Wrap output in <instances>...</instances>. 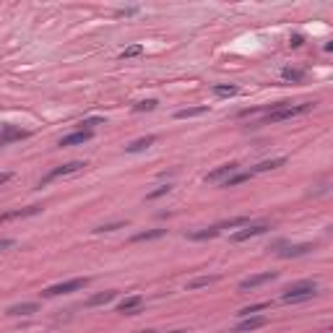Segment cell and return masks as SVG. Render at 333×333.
Instances as JSON below:
<instances>
[{
	"instance_id": "d6a6232c",
	"label": "cell",
	"mask_w": 333,
	"mask_h": 333,
	"mask_svg": "<svg viewBox=\"0 0 333 333\" xmlns=\"http://www.w3.org/2000/svg\"><path fill=\"white\" fill-rule=\"evenodd\" d=\"M11 177H13V172H0V185H6Z\"/></svg>"
},
{
	"instance_id": "8d00e7d4",
	"label": "cell",
	"mask_w": 333,
	"mask_h": 333,
	"mask_svg": "<svg viewBox=\"0 0 333 333\" xmlns=\"http://www.w3.org/2000/svg\"><path fill=\"white\" fill-rule=\"evenodd\" d=\"M170 333H182V330H170Z\"/></svg>"
},
{
	"instance_id": "277c9868",
	"label": "cell",
	"mask_w": 333,
	"mask_h": 333,
	"mask_svg": "<svg viewBox=\"0 0 333 333\" xmlns=\"http://www.w3.org/2000/svg\"><path fill=\"white\" fill-rule=\"evenodd\" d=\"M268 229H271V224H268V221L245 224V229H239V232H234V234H232V242H247V239H253V237H261V234H266Z\"/></svg>"
},
{
	"instance_id": "2e32d148",
	"label": "cell",
	"mask_w": 333,
	"mask_h": 333,
	"mask_svg": "<svg viewBox=\"0 0 333 333\" xmlns=\"http://www.w3.org/2000/svg\"><path fill=\"white\" fill-rule=\"evenodd\" d=\"M166 234V229H146V232H138L131 237V242H151V239H161Z\"/></svg>"
},
{
	"instance_id": "4316f807",
	"label": "cell",
	"mask_w": 333,
	"mask_h": 333,
	"mask_svg": "<svg viewBox=\"0 0 333 333\" xmlns=\"http://www.w3.org/2000/svg\"><path fill=\"white\" fill-rule=\"evenodd\" d=\"M172 190V185L170 182H166V185H159L156 190H151V193H146V200H156V198H161V195H166V193H170Z\"/></svg>"
},
{
	"instance_id": "5b68a950",
	"label": "cell",
	"mask_w": 333,
	"mask_h": 333,
	"mask_svg": "<svg viewBox=\"0 0 333 333\" xmlns=\"http://www.w3.org/2000/svg\"><path fill=\"white\" fill-rule=\"evenodd\" d=\"M83 166H86V164H83V161H68V164H60V166H55V170L45 177V180H42L39 182V188H45L47 182H52V180H58V177H65V175H76V172H81L83 170Z\"/></svg>"
},
{
	"instance_id": "d6986e66",
	"label": "cell",
	"mask_w": 333,
	"mask_h": 333,
	"mask_svg": "<svg viewBox=\"0 0 333 333\" xmlns=\"http://www.w3.org/2000/svg\"><path fill=\"white\" fill-rule=\"evenodd\" d=\"M206 112H208V107H188V109H177L175 117L177 120H193V117H200Z\"/></svg>"
},
{
	"instance_id": "83f0119b",
	"label": "cell",
	"mask_w": 333,
	"mask_h": 333,
	"mask_svg": "<svg viewBox=\"0 0 333 333\" xmlns=\"http://www.w3.org/2000/svg\"><path fill=\"white\" fill-rule=\"evenodd\" d=\"M97 125H104V117H86L81 122V131H94Z\"/></svg>"
},
{
	"instance_id": "ba28073f",
	"label": "cell",
	"mask_w": 333,
	"mask_h": 333,
	"mask_svg": "<svg viewBox=\"0 0 333 333\" xmlns=\"http://www.w3.org/2000/svg\"><path fill=\"white\" fill-rule=\"evenodd\" d=\"M29 138V131H21L16 125H3V131H0V146H8L13 141H24Z\"/></svg>"
},
{
	"instance_id": "7c38bea8",
	"label": "cell",
	"mask_w": 333,
	"mask_h": 333,
	"mask_svg": "<svg viewBox=\"0 0 333 333\" xmlns=\"http://www.w3.org/2000/svg\"><path fill=\"white\" fill-rule=\"evenodd\" d=\"M310 250H315V245H286L284 250H279V258H300V255H307Z\"/></svg>"
},
{
	"instance_id": "44dd1931",
	"label": "cell",
	"mask_w": 333,
	"mask_h": 333,
	"mask_svg": "<svg viewBox=\"0 0 333 333\" xmlns=\"http://www.w3.org/2000/svg\"><path fill=\"white\" fill-rule=\"evenodd\" d=\"M239 89L237 86H232V83H216V86H214V94L216 97H234Z\"/></svg>"
},
{
	"instance_id": "e0dca14e",
	"label": "cell",
	"mask_w": 333,
	"mask_h": 333,
	"mask_svg": "<svg viewBox=\"0 0 333 333\" xmlns=\"http://www.w3.org/2000/svg\"><path fill=\"white\" fill-rule=\"evenodd\" d=\"M247 180H253V170H250V172H234V175H229V177L221 182V188H237V185H242V182H247Z\"/></svg>"
},
{
	"instance_id": "1f68e13d",
	"label": "cell",
	"mask_w": 333,
	"mask_h": 333,
	"mask_svg": "<svg viewBox=\"0 0 333 333\" xmlns=\"http://www.w3.org/2000/svg\"><path fill=\"white\" fill-rule=\"evenodd\" d=\"M138 13V8H120L117 11V16H136Z\"/></svg>"
},
{
	"instance_id": "6da1fadb",
	"label": "cell",
	"mask_w": 333,
	"mask_h": 333,
	"mask_svg": "<svg viewBox=\"0 0 333 333\" xmlns=\"http://www.w3.org/2000/svg\"><path fill=\"white\" fill-rule=\"evenodd\" d=\"M312 107H315V102H302V104L279 102V104H271L268 112L261 117V125H273V122H284V120H291V117H300V115L310 112Z\"/></svg>"
},
{
	"instance_id": "836d02e7",
	"label": "cell",
	"mask_w": 333,
	"mask_h": 333,
	"mask_svg": "<svg viewBox=\"0 0 333 333\" xmlns=\"http://www.w3.org/2000/svg\"><path fill=\"white\" fill-rule=\"evenodd\" d=\"M291 45L300 47V45H302V36H300V34H297V36H291Z\"/></svg>"
},
{
	"instance_id": "f546056e",
	"label": "cell",
	"mask_w": 333,
	"mask_h": 333,
	"mask_svg": "<svg viewBox=\"0 0 333 333\" xmlns=\"http://www.w3.org/2000/svg\"><path fill=\"white\" fill-rule=\"evenodd\" d=\"M156 99H143V102H138V104H133V109L136 112H151V109H156Z\"/></svg>"
},
{
	"instance_id": "e575fe53",
	"label": "cell",
	"mask_w": 333,
	"mask_h": 333,
	"mask_svg": "<svg viewBox=\"0 0 333 333\" xmlns=\"http://www.w3.org/2000/svg\"><path fill=\"white\" fill-rule=\"evenodd\" d=\"M320 333H333V330H330V328H325V330H320Z\"/></svg>"
},
{
	"instance_id": "7402d4cb",
	"label": "cell",
	"mask_w": 333,
	"mask_h": 333,
	"mask_svg": "<svg viewBox=\"0 0 333 333\" xmlns=\"http://www.w3.org/2000/svg\"><path fill=\"white\" fill-rule=\"evenodd\" d=\"M281 78H284V81H294V83H297V81L305 78V70H300V68H284V70H281Z\"/></svg>"
},
{
	"instance_id": "4dcf8cb0",
	"label": "cell",
	"mask_w": 333,
	"mask_h": 333,
	"mask_svg": "<svg viewBox=\"0 0 333 333\" xmlns=\"http://www.w3.org/2000/svg\"><path fill=\"white\" fill-rule=\"evenodd\" d=\"M16 245V239H0V253H3V250H11Z\"/></svg>"
},
{
	"instance_id": "ac0fdd59",
	"label": "cell",
	"mask_w": 333,
	"mask_h": 333,
	"mask_svg": "<svg viewBox=\"0 0 333 333\" xmlns=\"http://www.w3.org/2000/svg\"><path fill=\"white\" fill-rule=\"evenodd\" d=\"M286 164V159L284 156H276V159H268V161H261L255 170H253V175L255 172H271V170H279V166H284Z\"/></svg>"
},
{
	"instance_id": "30bf717a",
	"label": "cell",
	"mask_w": 333,
	"mask_h": 333,
	"mask_svg": "<svg viewBox=\"0 0 333 333\" xmlns=\"http://www.w3.org/2000/svg\"><path fill=\"white\" fill-rule=\"evenodd\" d=\"M141 305H143V297H141V294L125 297V300L117 305V312H122V315H138V312H141Z\"/></svg>"
},
{
	"instance_id": "7a4b0ae2",
	"label": "cell",
	"mask_w": 333,
	"mask_h": 333,
	"mask_svg": "<svg viewBox=\"0 0 333 333\" xmlns=\"http://www.w3.org/2000/svg\"><path fill=\"white\" fill-rule=\"evenodd\" d=\"M312 297H318V281H300V284H291L284 294H281V300L286 302V305H297V302H307V300H312Z\"/></svg>"
},
{
	"instance_id": "9a60e30c",
	"label": "cell",
	"mask_w": 333,
	"mask_h": 333,
	"mask_svg": "<svg viewBox=\"0 0 333 333\" xmlns=\"http://www.w3.org/2000/svg\"><path fill=\"white\" fill-rule=\"evenodd\" d=\"M154 143H156V136L138 138V141H133V143L125 146V154H138V151H146V149H149V146H154Z\"/></svg>"
},
{
	"instance_id": "603a6c76",
	"label": "cell",
	"mask_w": 333,
	"mask_h": 333,
	"mask_svg": "<svg viewBox=\"0 0 333 333\" xmlns=\"http://www.w3.org/2000/svg\"><path fill=\"white\" fill-rule=\"evenodd\" d=\"M245 224H250V219H247V216H234V219L221 221V224H216V227H219V229H237V227H245Z\"/></svg>"
},
{
	"instance_id": "4fadbf2b",
	"label": "cell",
	"mask_w": 333,
	"mask_h": 333,
	"mask_svg": "<svg viewBox=\"0 0 333 333\" xmlns=\"http://www.w3.org/2000/svg\"><path fill=\"white\" fill-rule=\"evenodd\" d=\"M115 297H117V291H115V289H109V291H99V294H94V297L86 300V307H102V305H109Z\"/></svg>"
},
{
	"instance_id": "f1b7e54d",
	"label": "cell",
	"mask_w": 333,
	"mask_h": 333,
	"mask_svg": "<svg viewBox=\"0 0 333 333\" xmlns=\"http://www.w3.org/2000/svg\"><path fill=\"white\" fill-rule=\"evenodd\" d=\"M141 52H143L141 45H131V47H125V50L120 52V58H122V60H128V58H138Z\"/></svg>"
},
{
	"instance_id": "3957f363",
	"label": "cell",
	"mask_w": 333,
	"mask_h": 333,
	"mask_svg": "<svg viewBox=\"0 0 333 333\" xmlns=\"http://www.w3.org/2000/svg\"><path fill=\"white\" fill-rule=\"evenodd\" d=\"M89 281L91 279H70V281H60V284H52V286H47L45 291H42V297H47V300H52V297H60V294H70V291H81V289H86L89 286Z\"/></svg>"
},
{
	"instance_id": "5bb4252c",
	"label": "cell",
	"mask_w": 333,
	"mask_h": 333,
	"mask_svg": "<svg viewBox=\"0 0 333 333\" xmlns=\"http://www.w3.org/2000/svg\"><path fill=\"white\" fill-rule=\"evenodd\" d=\"M34 312H39V305H36V302H21V305L8 307V315H13V318H21V315H34Z\"/></svg>"
},
{
	"instance_id": "8992f818",
	"label": "cell",
	"mask_w": 333,
	"mask_h": 333,
	"mask_svg": "<svg viewBox=\"0 0 333 333\" xmlns=\"http://www.w3.org/2000/svg\"><path fill=\"white\" fill-rule=\"evenodd\" d=\"M276 279H279V273H276V271H266V273L247 276V279H242V281H239V291H247V289H258V286H263V284H268V281H276Z\"/></svg>"
},
{
	"instance_id": "ffe728a7",
	"label": "cell",
	"mask_w": 333,
	"mask_h": 333,
	"mask_svg": "<svg viewBox=\"0 0 333 333\" xmlns=\"http://www.w3.org/2000/svg\"><path fill=\"white\" fill-rule=\"evenodd\" d=\"M219 234H221L219 227H208V229H198V232H193L190 239H198V242H200V239H211V237H219Z\"/></svg>"
},
{
	"instance_id": "d590c367",
	"label": "cell",
	"mask_w": 333,
	"mask_h": 333,
	"mask_svg": "<svg viewBox=\"0 0 333 333\" xmlns=\"http://www.w3.org/2000/svg\"><path fill=\"white\" fill-rule=\"evenodd\" d=\"M138 333H156V330H138Z\"/></svg>"
},
{
	"instance_id": "484cf974",
	"label": "cell",
	"mask_w": 333,
	"mask_h": 333,
	"mask_svg": "<svg viewBox=\"0 0 333 333\" xmlns=\"http://www.w3.org/2000/svg\"><path fill=\"white\" fill-rule=\"evenodd\" d=\"M122 227H128V221H109V224L97 227L94 232H97V234H104V232H115V229H122Z\"/></svg>"
},
{
	"instance_id": "9c48e42d",
	"label": "cell",
	"mask_w": 333,
	"mask_h": 333,
	"mask_svg": "<svg viewBox=\"0 0 333 333\" xmlns=\"http://www.w3.org/2000/svg\"><path fill=\"white\" fill-rule=\"evenodd\" d=\"M268 320L263 318V315H250V318H242L239 323H237V328H234V333H250V330H258V328H263Z\"/></svg>"
},
{
	"instance_id": "8fae6325",
	"label": "cell",
	"mask_w": 333,
	"mask_h": 333,
	"mask_svg": "<svg viewBox=\"0 0 333 333\" xmlns=\"http://www.w3.org/2000/svg\"><path fill=\"white\" fill-rule=\"evenodd\" d=\"M94 138V131H76L70 136H63L60 138V146H81V143H86Z\"/></svg>"
},
{
	"instance_id": "52a82bcc",
	"label": "cell",
	"mask_w": 333,
	"mask_h": 333,
	"mask_svg": "<svg viewBox=\"0 0 333 333\" xmlns=\"http://www.w3.org/2000/svg\"><path fill=\"white\" fill-rule=\"evenodd\" d=\"M234 172H239V164L237 161H229V164H221V166H216L214 172H208L206 175V182H224L229 175H234Z\"/></svg>"
},
{
	"instance_id": "cb8c5ba5",
	"label": "cell",
	"mask_w": 333,
	"mask_h": 333,
	"mask_svg": "<svg viewBox=\"0 0 333 333\" xmlns=\"http://www.w3.org/2000/svg\"><path fill=\"white\" fill-rule=\"evenodd\" d=\"M266 307H271V302H258V305H250V307H242L237 315L239 318H250V315H255V312H261V310H266Z\"/></svg>"
},
{
	"instance_id": "d4e9b609",
	"label": "cell",
	"mask_w": 333,
	"mask_h": 333,
	"mask_svg": "<svg viewBox=\"0 0 333 333\" xmlns=\"http://www.w3.org/2000/svg\"><path fill=\"white\" fill-rule=\"evenodd\" d=\"M216 281V276H200V279H193V281H188V289L193 291V289H203V286H208V284H214Z\"/></svg>"
}]
</instances>
